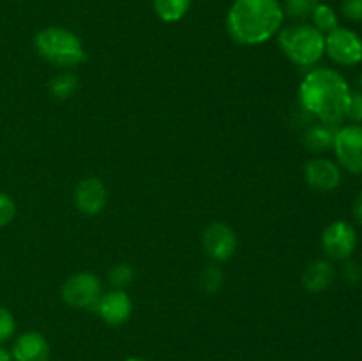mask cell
Masks as SVG:
<instances>
[{"label": "cell", "instance_id": "obj_28", "mask_svg": "<svg viewBox=\"0 0 362 361\" xmlns=\"http://www.w3.org/2000/svg\"><path fill=\"white\" fill-rule=\"evenodd\" d=\"M0 361H13V356H11V350L4 349L2 345H0Z\"/></svg>", "mask_w": 362, "mask_h": 361}, {"label": "cell", "instance_id": "obj_2", "mask_svg": "<svg viewBox=\"0 0 362 361\" xmlns=\"http://www.w3.org/2000/svg\"><path fill=\"white\" fill-rule=\"evenodd\" d=\"M283 21L279 0H235L226 13V32L239 45L257 46L278 35Z\"/></svg>", "mask_w": 362, "mask_h": 361}, {"label": "cell", "instance_id": "obj_10", "mask_svg": "<svg viewBox=\"0 0 362 361\" xmlns=\"http://www.w3.org/2000/svg\"><path fill=\"white\" fill-rule=\"evenodd\" d=\"M74 205L81 214L95 216L106 207L108 190L99 177H85L74 188Z\"/></svg>", "mask_w": 362, "mask_h": 361}, {"label": "cell", "instance_id": "obj_11", "mask_svg": "<svg viewBox=\"0 0 362 361\" xmlns=\"http://www.w3.org/2000/svg\"><path fill=\"white\" fill-rule=\"evenodd\" d=\"M304 179L315 191L327 193L341 183V166L327 158H313L304 165Z\"/></svg>", "mask_w": 362, "mask_h": 361}, {"label": "cell", "instance_id": "obj_12", "mask_svg": "<svg viewBox=\"0 0 362 361\" xmlns=\"http://www.w3.org/2000/svg\"><path fill=\"white\" fill-rule=\"evenodd\" d=\"M95 311L108 326H122L131 319L133 301L124 290L113 289L110 292H103Z\"/></svg>", "mask_w": 362, "mask_h": 361}, {"label": "cell", "instance_id": "obj_3", "mask_svg": "<svg viewBox=\"0 0 362 361\" xmlns=\"http://www.w3.org/2000/svg\"><path fill=\"white\" fill-rule=\"evenodd\" d=\"M278 45L286 59L300 67L317 66L325 55V35L304 21L283 27L278 32Z\"/></svg>", "mask_w": 362, "mask_h": 361}, {"label": "cell", "instance_id": "obj_4", "mask_svg": "<svg viewBox=\"0 0 362 361\" xmlns=\"http://www.w3.org/2000/svg\"><path fill=\"white\" fill-rule=\"evenodd\" d=\"M34 50L41 59L57 67H74L85 62L87 52L81 39L64 27H46L34 35Z\"/></svg>", "mask_w": 362, "mask_h": 361}, {"label": "cell", "instance_id": "obj_20", "mask_svg": "<svg viewBox=\"0 0 362 361\" xmlns=\"http://www.w3.org/2000/svg\"><path fill=\"white\" fill-rule=\"evenodd\" d=\"M223 282H225V275H223L219 265L216 264L205 265V269L200 275V285L205 292L207 294L219 292V289L223 287Z\"/></svg>", "mask_w": 362, "mask_h": 361}, {"label": "cell", "instance_id": "obj_29", "mask_svg": "<svg viewBox=\"0 0 362 361\" xmlns=\"http://www.w3.org/2000/svg\"><path fill=\"white\" fill-rule=\"evenodd\" d=\"M126 361H144V360H140V357H127Z\"/></svg>", "mask_w": 362, "mask_h": 361}, {"label": "cell", "instance_id": "obj_13", "mask_svg": "<svg viewBox=\"0 0 362 361\" xmlns=\"http://www.w3.org/2000/svg\"><path fill=\"white\" fill-rule=\"evenodd\" d=\"M11 356L13 361H49L52 350L41 333L27 331L14 340Z\"/></svg>", "mask_w": 362, "mask_h": 361}, {"label": "cell", "instance_id": "obj_15", "mask_svg": "<svg viewBox=\"0 0 362 361\" xmlns=\"http://www.w3.org/2000/svg\"><path fill=\"white\" fill-rule=\"evenodd\" d=\"M336 131H338V126H331V124L320 122V120L311 124L303 134L304 147L310 152H313V154H320V152L329 151L334 145Z\"/></svg>", "mask_w": 362, "mask_h": 361}, {"label": "cell", "instance_id": "obj_21", "mask_svg": "<svg viewBox=\"0 0 362 361\" xmlns=\"http://www.w3.org/2000/svg\"><path fill=\"white\" fill-rule=\"evenodd\" d=\"M133 278L134 269L129 264H115L108 271V282L119 290H124L127 285H131Z\"/></svg>", "mask_w": 362, "mask_h": 361}, {"label": "cell", "instance_id": "obj_6", "mask_svg": "<svg viewBox=\"0 0 362 361\" xmlns=\"http://www.w3.org/2000/svg\"><path fill=\"white\" fill-rule=\"evenodd\" d=\"M325 53L339 66H357L362 62V38L352 28H334L325 35Z\"/></svg>", "mask_w": 362, "mask_h": 361}, {"label": "cell", "instance_id": "obj_25", "mask_svg": "<svg viewBox=\"0 0 362 361\" xmlns=\"http://www.w3.org/2000/svg\"><path fill=\"white\" fill-rule=\"evenodd\" d=\"M341 14L349 21H362V0H343Z\"/></svg>", "mask_w": 362, "mask_h": 361}, {"label": "cell", "instance_id": "obj_16", "mask_svg": "<svg viewBox=\"0 0 362 361\" xmlns=\"http://www.w3.org/2000/svg\"><path fill=\"white\" fill-rule=\"evenodd\" d=\"M193 0H152V7L158 18L165 23H177L191 9Z\"/></svg>", "mask_w": 362, "mask_h": 361}, {"label": "cell", "instance_id": "obj_8", "mask_svg": "<svg viewBox=\"0 0 362 361\" xmlns=\"http://www.w3.org/2000/svg\"><path fill=\"white\" fill-rule=\"evenodd\" d=\"M322 248L332 260H349L357 248V232L349 222H332L322 234Z\"/></svg>", "mask_w": 362, "mask_h": 361}, {"label": "cell", "instance_id": "obj_7", "mask_svg": "<svg viewBox=\"0 0 362 361\" xmlns=\"http://www.w3.org/2000/svg\"><path fill=\"white\" fill-rule=\"evenodd\" d=\"M332 149L339 166L350 173H362V124L338 127Z\"/></svg>", "mask_w": 362, "mask_h": 361}, {"label": "cell", "instance_id": "obj_24", "mask_svg": "<svg viewBox=\"0 0 362 361\" xmlns=\"http://www.w3.org/2000/svg\"><path fill=\"white\" fill-rule=\"evenodd\" d=\"M346 119L354 124H362V92H352L346 106Z\"/></svg>", "mask_w": 362, "mask_h": 361}, {"label": "cell", "instance_id": "obj_18", "mask_svg": "<svg viewBox=\"0 0 362 361\" xmlns=\"http://www.w3.org/2000/svg\"><path fill=\"white\" fill-rule=\"evenodd\" d=\"M310 18H311V25H313L317 30H320L324 35L339 27L338 14H336V11L332 9L331 6H327V4L318 2Z\"/></svg>", "mask_w": 362, "mask_h": 361}, {"label": "cell", "instance_id": "obj_19", "mask_svg": "<svg viewBox=\"0 0 362 361\" xmlns=\"http://www.w3.org/2000/svg\"><path fill=\"white\" fill-rule=\"evenodd\" d=\"M318 0H283L281 7L285 18L296 21H304L311 16L313 9L317 7Z\"/></svg>", "mask_w": 362, "mask_h": 361}, {"label": "cell", "instance_id": "obj_1", "mask_svg": "<svg viewBox=\"0 0 362 361\" xmlns=\"http://www.w3.org/2000/svg\"><path fill=\"white\" fill-rule=\"evenodd\" d=\"M352 91L345 78L331 67H315L299 87L303 108L320 122L339 126L346 119V106Z\"/></svg>", "mask_w": 362, "mask_h": 361}, {"label": "cell", "instance_id": "obj_30", "mask_svg": "<svg viewBox=\"0 0 362 361\" xmlns=\"http://www.w3.org/2000/svg\"><path fill=\"white\" fill-rule=\"evenodd\" d=\"M361 92H362V74H361Z\"/></svg>", "mask_w": 362, "mask_h": 361}, {"label": "cell", "instance_id": "obj_5", "mask_svg": "<svg viewBox=\"0 0 362 361\" xmlns=\"http://www.w3.org/2000/svg\"><path fill=\"white\" fill-rule=\"evenodd\" d=\"M62 301L78 310H94L103 296L101 280L92 273H76L64 282L60 290Z\"/></svg>", "mask_w": 362, "mask_h": 361}, {"label": "cell", "instance_id": "obj_17", "mask_svg": "<svg viewBox=\"0 0 362 361\" xmlns=\"http://www.w3.org/2000/svg\"><path fill=\"white\" fill-rule=\"evenodd\" d=\"M49 94L55 99H69L73 98L74 92L78 91V76L71 71H62V73H57L55 76L49 80L48 84Z\"/></svg>", "mask_w": 362, "mask_h": 361}, {"label": "cell", "instance_id": "obj_9", "mask_svg": "<svg viewBox=\"0 0 362 361\" xmlns=\"http://www.w3.org/2000/svg\"><path fill=\"white\" fill-rule=\"evenodd\" d=\"M202 244L209 257L214 262H226L235 255L239 241L230 225L223 222H212L202 236Z\"/></svg>", "mask_w": 362, "mask_h": 361}, {"label": "cell", "instance_id": "obj_14", "mask_svg": "<svg viewBox=\"0 0 362 361\" xmlns=\"http://www.w3.org/2000/svg\"><path fill=\"white\" fill-rule=\"evenodd\" d=\"M336 278V271L329 260H315L304 269L303 285L310 292H324L332 285Z\"/></svg>", "mask_w": 362, "mask_h": 361}, {"label": "cell", "instance_id": "obj_27", "mask_svg": "<svg viewBox=\"0 0 362 361\" xmlns=\"http://www.w3.org/2000/svg\"><path fill=\"white\" fill-rule=\"evenodd\" d=\"M354 218H356L357 223L362 225V191L357 195L356 202H354Z\"/></svg>", "mask_w": 362, "mask_h": 361}, {"label": "cell", "instance_id": "obj_22", "mask_svg": "<svg viewBox=\"0 0 362 361\" xmlns=\"http://www.w3.org/2000/svg\"><path fill=\"white\" fill-rule=\"evenodd\" d=\"M16 331V321L14 315L6 306H0V345L9 342Z\"/></svg>", "mask_w": 362, "mask_h": 361}, {"label": "cell", "instance_id": "obj_26", "mask_svg": "<svg viewBox=\"0 0 362 361\" xmlns=\"http://www.w3.org/2000/svg\"><path fill=\"white\" fill-rule=\"evenodd\" d=\"M343 276L349 283H359L362 278V269L357 262H346L343 268Z\"/></svg>", "mask_w": 362, "mask_h": 361}, {"label": "cell", "instance_id": "obj_23", "mask_svg": "<svg viewBox=\"0 0 362 361\" xmlns=\"http://www.w3.org/2000/svg\"><path fill=\"white\" fill-rule=\"evenodd\" d=\"M16 216V204L7 193L0 191V229L9 225Z\"/></svg>", "mask_w": 362, "mask_h": 361}]
</instances>
